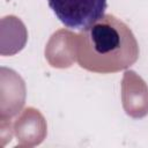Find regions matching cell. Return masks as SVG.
Listing matches in <instances>:
<instances>
[{"label": "cell", "instance_id": "1", "mask_svg": "<svg viewBox=\"0 0 148 148\" xmlns=\"http://www.w3.org/2000/svg\"><path fill=\"white\" fill-rule=\"evenodd\" d=\"M75 37L76 61L89 72L117 73L134 65L139 58L133 31L111 14H105Z\"/></svg>", "mask_w": 148, "mask_h": 148}, {"label": "cell", "instance_id": "2", "mask_svg": "<svg viewBox=\"0 0 148 148\" xmlns=\"http://www.w3.org/2000/svg\"><path fill=\"white\" fill-rule=\"evenodd\" d=\"M49 7L68 29L84 30L105 15L106 0H47Z\"/></svg>", "mask_w": 148, "mask_h": 148}]
</instances>
